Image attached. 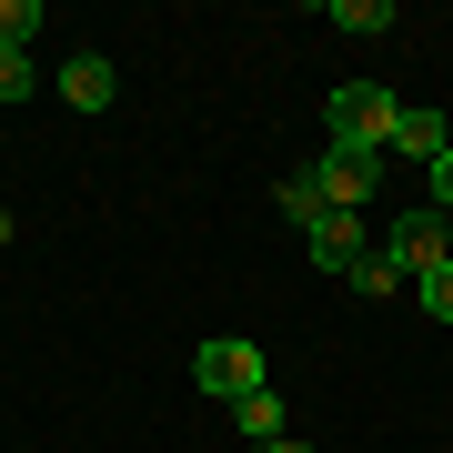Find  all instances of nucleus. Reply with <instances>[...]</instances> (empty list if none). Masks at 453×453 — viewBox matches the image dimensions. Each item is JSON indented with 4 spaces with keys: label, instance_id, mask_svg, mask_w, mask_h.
I'll use <instances>...</instances> for the list:
<instances>
[{
    "label": "nucleus",
    "instance_id": "11",
    "mask_svg": "<svg viewBox=\"0 0 453 453\" xmlns=\"http://www.w3.org/2000/svg\"><path fill=\"white\" fill-rule=\"evenodd\" d=\"M413 303L434 312V323H453V262H434V273H413Z\"/></svg>",
    "mask_w": 453,
    "mask_h": 453
},
{
    "label": "nucleus",
    "instance_id": "3",
    "mask_svg": "<svg viewBox=\"0 0 453 453\" xmlns=\"http://www.w3.org/2000/svg\"><path fill=\"white\" fill-rule=\"evenodd\" d=\"M383 252L403 262V273H434V262H453V232H443V211H434V202H413L403 222L383 232Z\"/></svg>",
    "mask_w": 453,
    "mask_h": 453
},
{
    "label": "nucleus",
    "instance_id": "1",
    "mask_svg": "<svg viewBox=\"0 0 453 453\" xmlns=\"http://www.w3.org/2000/svg\"><path fill=\"white\" fill-rule=\"evenodd\" d=\"M393 121H403V101H393L383 81H342V91L323 101V142H333V151H363V162H383Z\"/></svg>",
    "mask_w": 453,
    "mask_h": 453
},
{
    "label": "nucleus",
    "instance_id": "10",
    "mask_svg": "<svg viewBox=\"0 0 453 453\" xmlns=\"http://www.w3.org/2000/svg\"><path fill=\"white\" fill-rule=\"evenodd\" d=\"M333 31H393V0H333Z\"/></svg>",
    "mask_w": 453,
    "mask_h": 453
},
{
    "label": "nucleus",
    "instance_id": "16",
    "mask_svg": "<svg viewBox=\"0 0 453 453\" xmlns=\"http://www.w3.org/2000/svg\"><path fill=\"white\" fill-rule=\"evenodd\" d=\"M262 453H312V443H303V434H282V443H262Z\"/></svg>",
    "mask_w": 453,
    "mask_h": 453
},
{
    "label": "nucleus",
    "instance_id": "8",
    "mask_svg": "<svg viewBox=\"0 0 453 453\" xmlns=\"http://www.w3.org/2000/svg\"><path fill=\"white\" fill-rule=\"evenodd\" d=\"M342 282H353V292H363V303H383V292H393V282H403V262H393L383 242H372V252H363V262H353V273H342Z\"/></svg>",
    "mask_w": 453,
    "mask_h": 453
},
{
    "label": "nucleus",
    "instance_id": "2",
    "mask_svg": "<svg viewBox=\"0 0 453 453\" xmlns=\"http://www.w3.org/2000/svg\"><path fill=\"white\" fill-rule=\"evenodd\" d=\"M192 383L211 393V403H242V393H262V342H242V333H211L202 353H192Z\"/></svg>",
    "mask_w": 453,
    "mask_h": 453
},
{
    "label": "nucleus",
    "instance_id": "15",
    "mask_svg": "<svg viewBox=\"0 0 453 453\" xmlns=\"http://www.w3.org/2000/svg\"><path fill=\"white\" fill-rule=\"evenodd\" d=\"M423 202H434L443 222H453V151H443V162H423Z\"/></svg>",
    "mask_w": 453,
    "mask_h": 453
},
{
    "label": "nucleus",
    "instance_id": "5",
    "mask_svg": "<svg viewBox=\"0 0 453 453\" xmlns=\"http://www.w3.org/2000/svg\"><path fill=\"white\" fill-rule=\"evenodd\" d=\"M111 91H121V71L101 61V50H71V61H61V101H71V111H111Z\"/></svg>",
    "mask_w": 453,
    "mask_h": 453
},
{
    "label": "nucleus",
    "instance_id": "12",
    "mask_svg": "<svg viewBox=\"0 0 453 453\" xmlns=\"http://www.w3.org/2000/svg\"><path fill=\"white\" fill-rule=\"evenodd\" d=\"M41 31V0H0V50H31Z\"/></svg>",
    "mask_w": 453,
    "mask_h": 453
},
{
    "label": "nucleus",
    "instance_id": "7",
    "mask_svg": "<svg viewBox=\"0 0 453 453\" xmlns=\"http://www.w3.org/2000/svg\"><path fill=\"white\" fill-rule=\"evenodd\" d=\"M383 151H403V162H443V151H453V121H443V111H403Z\"/></svg>",
    "mask_w": 453,
    "mask_h": 453
},
{
    "label": "nucleus",
    "instance_id": "9",
    "mask_svg": "<svg viewBox=\"0 0 453 453\" xmlns=\"http://www.w3.org/2000/svg\"><path fill=\"white\" fill-rule=\"evenodd\" d=\"M232 413H242V434H252V443H282V393H273V383H262V393H242Z\"/></svg>",
    "mask_w": 453,
    "mask_h": 453
},
{
    "label": "nucleus",
    "instance_id": "13",
    "mask_svg": "<svg viewBox=\"0 0 453 453\" xmlns=\"http://www.w3.org/2000/svg\"><path fill=\"white\" fill-rule=\"evenodd\" d=\"M41 91V71H31V50H0V101H31Z\"/></svg>",
    "mask_w": 453,
    "mask_h": 453
},
{
    "label": "nucleus",
    "instance_id": "4",
    "mask_svg": "<svg viewBox=\"0 0 453 453\" xmlns=\"http://www.w3.org/2000/svg\"><path fill=\"white\" fill-rule=\"evenodd\" d=\"M303 181H312L333 211H363V202H372V181H383V162H363V151H333V142H323V162H312Z\"/></svg>",
    "mask_w": 453,
    "mask_h": 453
},
{
    "label": "nucleus",
    "instance_id": "14",
    "mask_svg": "<svg viewBox=\"0 0 453 453\" xmlns=\"http://www.w3.org/2000/svg\"><path fill=\"white\" fill-rule=\"evenodd\" d=\"M282 211H292V232H312V222H323V211H333V202H323V192H312V181H282Z\"/></svg>",
    "mask_w": 453,
    "mask_h": 453
},
{
    "label": "nucleus",
    "instance_id": "6",
    "mask_svg": "<svg viewBox=\"0 0 453 453\" xmlns=\"http://www.w3.org/2000/svg\"><path fill=\"white\" fill-rule=\"evenodd\" d=\"M303 242H312V262H323V273H353V262L372 252V242H363V211H323Z\"/></svg>",
    "mask_w": 453,
    "mask_h": 453
}]
</instances>
